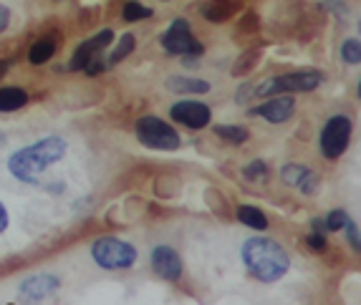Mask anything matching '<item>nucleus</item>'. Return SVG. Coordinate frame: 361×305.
I'll return each mask as SVG.
<instances>
[{"mask_svg": "<svg viewBox=\"0 0 361 305\" xmlns=\"http://www.w3.org/2000/svg\"><path fill=\"white\" fill-rule=\"evenodd\" d=\"M68 144L59 137H49L36 142L33 147H25V149H18L16 154L8 159V169L16 180L28 182V185H36L38 177L46 167L61 162L66 156Z\"/></svg>", "mask_w": 361, "mask_h": 305, "instance_id": "f257e3e1", "label": "nucleus"}, {"mask_svg": "<svg viewBox=\"0 0 361 305\" xmlns=\"http://www.w3.org/2000/svg\"><path fill=\"white\" fill-rule=\"evenodd\" d=\"M243 263L258 280L276 282L288 273V252L271 237H253L243 245Z\"/></svg>", "mask_w": 361, "mask_h": 305, "instance_id": "f03ea898", "label": "nucleus"}, {"mask_svg": "<svg viewBox=\"0 0 361 305\" xmlns=\"http://www.w3.org/2000/svg\"><path fill=\"white\" fill-rule=\"evenodd\" d=\"M91 258L104 270H127L137 263V250L134 245L116 237H99L91 245Z\"/></svg>", "mask_w": 361, "mask_h": 305, "instance_id": "7ed1b4c3", "label": "nucleus"}, {"mask_svg": "<svg viewBox=\"0 0 361 305\" xmlns=\"http://www.w3.org/2000/svg\"><path fill=\"white\" fill-rule=\"evenodd\" d=\"M137 139L147 149L157 151H175L180 147V134L157 116H142L137 121Z\"/></svg>", "mask_w": 361, "mask_h": 305, "instance_id": "20e7f679", "label": "nucleus"}, {"mask_svg": "<svg viewBox=\"0 0 361 305\" xmlns=\"http://www.w3.org/2000/svg\"><path fill=\"white\" fill-rule=\"evenodd\" d=\"M324 81L319 71H298L286 73V76L268 78L258 89H253V96H271V94H298V91H313Z\"/></svg>", "mask_w": 361, "mask_h": 305, "instance_id": "39448f33", "label": "nucleus"}, {"mask_svg": "<svg viewBox=\"0 0 361 305\" xmlns=\"http://www.w3.org/2000/svg\"><path fill=\"white\" fill-rule=\"evenodd\" d=\"M162 48L169 56H202V43L192 36L185 18L172 20V25L162 36Z\"/></svg>", "mask_w": 361, "mask_h": 305, "instance_id": "423d86ee", "label": "nucleus"}, {"mask_svg": "<svg viewBox=\"0 0 361 305\" xmlns=\"http://www.w3.org/2000/svg\"><path fill=\"white\" fill-rule=\"evenodd\" d=\"M351 139V119L346 116H334L326 121L324 132H321V154L326 159H336L346 151Z\"/></svg>", "mask_w": 361, "mask_h": 305, "instance_id": "0eeeda50", "label": "nucleus"}, {"mask_svg": "<svg viewBox=\"0 0 361 305\" xmlns=\"http://www.w3.org/2000/svg\"><path fill=\"white\" fill-rule=\"evenodd\" d=\"M111 38H114V30H102V33H97L94 38H89V41H84L81 46L76 48V54H73L71 63H68V68L71 71H86V68L91 66V63H97L99 54H102L104 48L111 43Z\"/></svg>", "mask_w": 361, "mask_h": 305, "instance_id": "6e6552de", "label": "nucleus"}, {"mask_svg": "<svg viewBox=\"0 0 361 305\" xmlns=\"http://www.w3.org/2000/svg\"><path fill=\"white\" fill-rule=\"evenodd\" d=\"M172 119L177 121V124H185L190 126V129H202V126L210 124L212 114H210V106H205V104L200 101H180L172 106Z\"/></svg>", "mask_w": 361, "mask_h": 305, "instance_id": "1a4fd4ad", "label": "nucleus"}, {"mask_svg": "<svg viewBox=\"0 0 361 305\" xmlns=\"http://www.w3.org/2000/svg\"><path fill=\"white\" fill-rule=\"evenodd\" d=\"M152 268L164 280H180L182 275V260L169 245H159L152 250Z\"/></svg>", "mask_w": 361, "mask_h": 305, "instance_id": "9d476101", "label": "nucleus"}, {"mask_svg": "<svg viewBox=\"0 0 361 305\" xmlns=\"http://www.w3.org/2000/svg\"><path fill=\"white\" fill-rule=\"evenodd\" d=\"M281 177H283V182H288V185L298 187L303 194H316L321 185L319 177L308 167H303V164H286V167L281 169Z\"/></svg>", "mask_w": 361, "mask_h": 305, "instance_id": "9b49d317", "label": "nucleus"}, {"mask_svg": "<svg viewBox=\"0 0 361 305\" xmlns=\"http://www.w3.org/2000/svg\"><path fill=\"white\" fill-rule=\"evenodd\" d=\"M293 108H295L293 96H281V99H271L268 104L258 106L253 114L263 116V119L273 121V124H283V121H288L293 116Z\"/></svg>", "mask_w": 361, "mask_h": 305, "instance_id": "f8f14e48", "label": "nucleus"}, {"mask_svg": "<svg viewBox=\"0 0 361 305\" xmlns=\"http://www.w3.org/2000/svg\"><path fill=\"white\" fill-rule=\"evenodd\" d=\"M59 285H61V280L56 275H46V273H41V275L28 278V280L20 285V293H23V298L41 300V298H46V295L56 293Z\"/></svg>", "mask_w": 361, "mask_h": 305, "instance_id": "ddd939ff", "label": "nucleus"}, {"mask_svg": "<svg viewBox=\"0 0 361 305\" xmlns=\"http://www.w3.org/2000/svg\"><path fill=\"white\" fill-rule=\"evenodd\" d=\"M169 91L175 94H207L210 84L207 81H200V78H185V76H172L167 78Z\"/></svg>", "mask_w": 361, "mask_h": 305, "instance_id": "4468645a", "label": "nucleus"}, {"mask_svg": "<svg viewBox=\"0 0 361 305\" xmlns=\"http://www.w3.org/2000/svg\"><path fill=\"white\" fill-rule=\"evenodd\" d=\"M25 101H28V96H25V91L20 86L0 89V111H18Z\"/></svg>", "mask_w": 361, "mask_h": 305, "instance_id": "2eb2a0df", "label": "nucleus"}, {"mask_svg": "<svg viewBox=\"0 0 361 305\" xmlns=\"http://www.w3.org/2000/svg\"><path fill=\"white\" fill-rule=\"evenodd\" d=\"M235 8H238V6H233L230 0H220V3H212V6H205L200 13H202V18L212 20V23H223V20H228L230 15H233Z\"/></svg>", "mask_w": 361, "mask_h": 305, "instance_id": "dca6fc26", "label": "nucleus"}, {"mask_svg": "<svg viewBox=\"0 0 361 305\" xmlns=\"http://www.w3.org/2000/svg\"><path fill=\"white\" fill-rule=\"evenodd\" d=\"M238 220H240L243 225H247V228H253V230L268 228V217L263 215V210L250 207V204H243L240 210H238Z\"/></svg>", "mask_w": 361, "mask_h": 305, "instance_id": "f3484780", "label": "nucleus"}, {"mask_svg": "<svg viewBox=\"0 0 361 305\" xmlns=\"http://www.w3.org/2000/svg\"><path fill=\"white\" fill-rule=\"evenodd\" d=\"M56 54V46H54V41H38V43H33V48L28 51V61L30 63H36V66H41V63H46V61H51V56Z\"/></svg>", "mask_w": 361, "mask_h": 305, "instance_id": "a211bd4d", "label": "nucleus"}, {"mask_svg": "<svg viewBox=\"0 0 361 305\" xmlns=\"http://www.w3.org/2000/svg\"><path fill=\"white\" fill-rule=\"evenodd\" d=\"M121 15H124V20L134 23V20L149 18V15H152V8L142 6V3H137V0H129V3H124V11H121Z\"/></svg>", "mask_w": 361, "mask_h": 305, "instance_id": "6ab92c4d", "label": "nucleus"}, {"mask_svg": "<svg viewBox=\"0 0 361 305\" xmlns=\"http://www.w3.org/2000/svg\"><path fill=\"white\" fill-rule=\"evenodd\" d=\"M258 58H260V48H250V51H245V54L238 58V63H235L233 73L235 76H243V73L253 71V66L258 63Z\"/></svg>", "mask_w": 361, "mask_h": 305, "instance_id": "aec40b11", "label": "nucleus"}, {"mask_svg": "<svg viewBox=\"0 0 361 305\" xmlns=\"http://www.w3.org/2000/svg\"><path fill=\"white\" fill-rule=\"evenodd\" d=\"M215 134L230 144L247 142V129H240V126H215Z\"/></svg>", "mask_w": 361, "mask_h": 305, "instance_id": "412c9836", "label": "nucleus"}, {"mask_svg": "<svg viewBox=\"0 0 361 305\" xmlns=\"http://www.w3.org/2000/svg\"><path fill=\"white\" fill-rule=\"evenodd\" d=\"M341 58L346 63H361V43L356 38H349V41H343L341 46Z\"/></svg>", "mask_w": 361, "mask_h": 305, "instance_id": "4be33fe9", "label": "nucleus"}, {"mask_svg": "<svg viewBox=\"0 0 361 305\" xmlns=\"http://www.w3.org/2000/svg\"><path fill=\"white\" fill-rule=\"evenodd\" d=\"M134 51V36H124L119 41V46H116V51L111 56H109V66H114V63H119L121 58H124V56H129Z\"/></svg>", "mask_w": 361, "mask_h": 305, "instance_id": "5701e85b", "label": "nucleus"}, {"mask_svg": "<svg viewBox=\"0 0 361 305\" xmlns=\"http://www.w3.org/2000/svg\"><path fill=\"white\" fill-rule=\"evenodd\" d=\"M346 222H349V215H346V212L334 210V212H329V217L324 220V225H326V230H329V232H336V230L346 228Z\"/></svg>", "mask_w": 361, "mask_h": 305, "instance_id": "b1692460", "label": "nucleus"}, {"mask_svg": "<svg viewBox=\"0 0 361 305\" xmlns=\"http://www.w3.org/2000/svg\"><path fill=\"white\" fill-rule=\"evenodd\" d=\"M243 174H245V180H250V182H265V180H268V164H265V162L247 164Z\"/></svg>", "mask_w": 361, "mask_h": 305, "instance_id": "393cba45", "label": "nucleus"}, {"mask_svg": "<svg viewBox=\"0 0 361 305\" xmlns=\"http://www.w3.org/2000/svg\"><path fill=\"white\" fill-rule=\"evenodd\" d=\"M324 8H326V11H331L338 20H346V18H349V8L343 6V3H338V0H326Z\"/></svg>", "mask_w": 361, "mask_h": 305, "instance_id": "a878e982", "label": "nucleus"}, {"mask_svg": "<svg viewBox=\"0 0 361 305\" xmlns=\"http://www.w3.org/2000/svg\"><path fill=\"white\" fill-rule=\"evenodd\" d=\"M343 230H346V232H349V239H351V245H354V250L356 252H361V235H359V230H356V225H354V222H346V228H343Z\"/></svg>", "mask_w": 361, "mask_h": 305, "instance_id": "bb28decb", "label": "nucleus"}, {"mask_svg": "<svg viewBox=\"0 0 361 305\" xmlns=\"http://www.w3.org/2000/svg\"><path fill=\"white\" fill-rule=\"evenodd\" d=\"M308 247H313L316 252H324L326 250V239L321 232H313L311 237H308Z\"/></svg>", "mask_w": 361, "mask_h": 305, "instance_id": "cd10ccee", "label": "nucleus"}, {"mask_svg": "<svg viewBox=\"0 0 361 305\" xmlns=\"http://www.w3.org/2000/svg\"><path fill=\"white\" fill-rule=\"evenodd\" d=\"M8 23H11V11H8L3 3H0V33L8 28Z\"/></svg>", "mask_w": 361, "mask_h": 305, "instance_id": "c85d7f7f", "label": "nucleus"}, {"mask_svg": "<svg viewBox=\"0 0 361 305\" xmlns=\"http://www.w3.org/2000/svg\"><path fill=\"white\" fill-rule=\"evenodd\" d=\"M3 230H8V210L3 207V202H0V232Z\"/></svg>", "mask_w": 361, "mask_h": 305, "instance_id": "c756f323", "label": "nucleus"}, {"mask_svg": "<svg viewBox=\"0 0 361 305\" xmlns=\"http://www.w3.org/2000/svg\"><path fill=\"white\" fill-rule=\"evenodd\" d=\"M3 142H6V137H0V144H3Z\"/></svg>", "mask_w": 361, "mask_h": 305, "instance_id": "7c9ffc66", "label": "nucleus"}, {"mask_svg": "<svg viewBox=\"0 0 361 305\" xmlns=\"http://www.w3.org/2000/svg\"><path fill=\"white\" fill-rule=\"evenodd\" d=\"M359 33H361V20H359Z\"/></svg>", "mask_w": 361, "mask_h": 305, "instance_id": "2f4dec72", "label": "nucleus"}, {"mask_svg": "<svg viewBox=\"0 0 361 305\" xmlns=\"http://www.w3.org/2000/svg\"><path fill=\"white\" fill-rule=\"evenodd\" d=\"M359 96H361V84H359Z\"/></svg>", "mask_w": 361, "mask_h": 305, "instance_id": "473e14b6", "label": "nucleus"}]
</instances>
